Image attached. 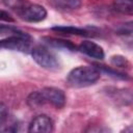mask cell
I'll use <instances>...</instances> for the list:
<instances>
[{
	"label": "cell",
	"instance_id": "cell-1",
	"mask_svg": "<svg viewBox=\"0 0 133 133\" xmlns=\"http://www.w3.org/2000/svg\"><path fill=\"white\" fill-rule=\"evenodd\" d=\"M27 104L32 109L39 108L46 104H50L59 109L65 105V95L63 90L56 87H44L39 90L31 92L27 98Z\"/></svg>",
	"mask_w": 133,
	"mask_h": 133
},
{
	"label": "cell",
	"instance_id": "cell-2",
	"mask_svg": "<svg viewBox=\"0 0 133 133\" xmlns=\"http://www.w3.org/2000/svg\"><path fill=\"white\" fill-rule=\"evenodd\" d=\"M101 77V71L98 66L80 65L73 69L68 77L66 82L71 87L81 88L95 84Z\"/></svg>",
	"mask_w": 133,
	"mask_h": 133
},
{
	"label": "cell",
	"instance_id": "cell-3",
	"mask_svg": "<svg viewBox=\"0 0 133 133\" xmlns=\"http://www.w3.org/2000/svg\"><path fill=\"white\" fill-rule=\"evenodd\" d=\"M31 55L34 61L42 68L49 71H58L60 69V62L57 56L50 51L47 47L35 46L31 50Z\"/></svg>",
	"mask_w": 133,
	"mask_h": 133
},
{
	"label": "cell",
	"instance_id": "cell-4",
	"mask_svg": "<svg viewBox=\"0 0 133 133\" xmlns=\"http://www.w3.org/2000/svg\"><path fill=\"white\" fill-rule=\"evenodd\" d=\"M0 44H1V47L4 49L20 51L23 53H28L29 51L32 50V48H31L32 37L28 33H26L22 30H20L16 34L1 38Z\"/></svg>",
	"mask_w": 133,
	"mask_h": 133
},
{
	"label": "cell",
	"instance_id": "cell-5",
	"mask_svg": "<svg viewBox=\"0 0 133 133\" xmlns=\"http://www.w3.org/2000/svg\"><path fill=\"white\" fill-rule=\"evenodd\" d=\"M17 14L22 20L30 23L41 22L45 20L47 17V10L44 6L31 3H27L19 11H17Z\"/></svg>",
	"mask_w": 133,
	"mask_h": 133
},
{
	"label": "cell",
	"instance_id": "cell-6",
	"mask_svg": "<svg viewBox=\"0 0 133 133\" xmlns=\"http://www.w3.org/2000/svg\"><path fill=\"white\" fill-rule=\"evenodd\" d=\"M54 128V124L53 121L45 115V114H41L35 116L31 123L29 124V128H28V132L31 133H37V132H42V133H48V132H52Z\"/></svg>",
	"mask_w": 133,
	"mask_h": 133
},
{
	"label": "cell",
	"instance_id": "cell-7",
	"mask_svg": "<svg viewBox=\"0 0 133 133\" xmlns=\"http://www.w3.org/2000/svg\"><path fill=\"white\" fill-rule=\"evenodd\" d=\"M78 50L95 59H103L105 56L103 48L91 41H83L78 46Z\"/></svg>",
	"mask_w": 133,
	"mask_h": 133
},
{
	"label": "cell",
	"instance_id": "cell-8",
	"mask_svg": "<svg viewBox=\"0 0 133 133\" xmlns=\"http://www.w3.org/2000/svg\"><path fill=\"white\" fill-rule=\"evenodd\" d=\"M43 41L45 42L46 45L52 47V48H56V49H61V50H68V51H76L77 47L71 43L70 41H65V39H60V38H55V37H44Z\"/></svg>",
	"mask_w": 133,
	"mask_h": 133
},
{
	"label": "cell",
	"instance_id": "cell-9",
	"mask_svg": "<svg viewBox=\"0 0 133 133\" xmlns=\"http://www.w3.org/2000/svg\"><path fill=\"white\" fill-rule=\"evenodd\" d=\"M52 30L59 32V33H62V34L83 35V36H89L90 35V31L83 29V28L75 27V26H55V27H52Z\"/></svg>",
	"mask_w": 133,
	"mask_h": 133
},
{
	"label": "cell",
	"instance_id": "cell-10",
	"mask_svg": "<svg viewBox=\"0 0 133 133\" xmlns=\"http://www.w3.org/2000/svg\"><path fill=\"white\" fill-rule=\"evenodd\" d=\"M51 4L57 9L71 10L80 7L81 2L80 0H51Z\"/></svg>",
	"mask_w": 133,
	"mask_h": 133
},
{
	"label": "cell",
	"instance_id": "cell-11",
	"mask_svg": "<svg viewBox=\"0 0 133 133\" xmlns=\"http://www.w3.org/2000/svg\"><path fill=\"white\" fill-rule=\"evenodd\" d=\"M113 8L122 14L133 15V0H114Z\"/></svg>",
	"mask_w": 133,
	"mask_h": 133
},
{
	"label": "cell",
	"instance_id": "cell-12",
	"mask_svg": "<svg viewBox=\"0 0 133 133\" xmlns=\"http://www.w3.org/2000/svg\"><path fill=\"white\" fill-rule=\"evenodd\" d=\"M98 66V69L101 71V73H105L107 74L108 76L114 78V79H122V80H130L131 77L123 72H119V71H116L112 68H108L106 65H103V64H96Z\"/></svg>",
	"mask_w": 133,
	"mask_h": 133
},
{
	"label": "cell",
	"instance_id": "cell-13",
	"mask_svg": "<svg viewBox=\"0 0 133 133\" xmlns=\"http://www.w3.org/2000/svg\"><path fill=\"white\" fill-rule=\"evenodd\" d=\"M110 63L115 66V68H121V69H129L130 68V62L129 60L122 55H113L110 57Z\"/></svg>",
	"mask_w": 133,
	"mask_h": 133
},
{
	"label": "cell",
	"instance_id": "cell-14",
	"mask_svg": "<svg viewBox=\"0 0 133 133\" xmlns=\"http://www.w3.org/2000/svg\"><path fill=\"white\" fill-rule=\"evenodd\" d=\"M115 33L119 35H128L133 33V20L119 24L115 28Z\"/></svg>",
	"mask_w": 133,
	"mask_h": 133
},
{
	"label": "cell",
	"instance_id": "cell-15",
	"mask_svg": "<svg viewBox=\"0 0 133 133\" xmlns=\"http://www.w3.org/2000/svg\"><path fill=\"white\" fill-rule=\"evenodd\" d=\"M3 4L16 11H19L22 7H24L28 2L26 0H2Z\"/></svg>",
	"mask_w": 133,
	"mask_h": 133
},
{
	"label": "cell",
	"instance_id": "cell-16",
	"mask_svg": "<svg viewBox=\"0 0 133 133\" xmlns=\"http://www.w3.org/2000/svg\"><path fill=\"white\" fill-rule=\"evenodd\" d=\"M1 20L2 21H6V22H12L14 21V19L4 10L1 11Z\"/></svg>",
	"mask_w": 133,
	"mask_h": 133
}]
</instances>
